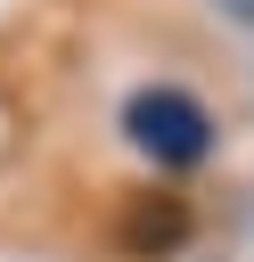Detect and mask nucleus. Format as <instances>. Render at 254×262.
<instances>
[{
	"instance_id": "2",
	"label": "nucleus",
	"mask_w": 254,
	"mask_h": 262,
	"mask_svg": "<svg viewBox=\"0 0 254 262\" xmlns=\"http://www.w3.org/2000/svg\"><path fill=\"white\" fill-rule=\"evenodd\" d=\"M188 229H197V221H188V205H180V196H164V188H147V196H131V213H123V229H115V237H123V254H131V262H164V254H180V246H188Z\"/></svg>"
},
{
	"instance_id": "1",
	"label": "nucleus",
	"mask_w": 254,
	"mask_h": 262,
	"mask_svg": "<svg viewBox=\"0 0 254 262\" xmlns=\"http://www.w3.org/2000/svg\"><path fill=\"white\" fill-rule=\"evenodd\" d=\"M123 139L156 164V172H197L213 156V115L180 90V82H147L123 98Z\"/></svg>"
}]
</instances>
